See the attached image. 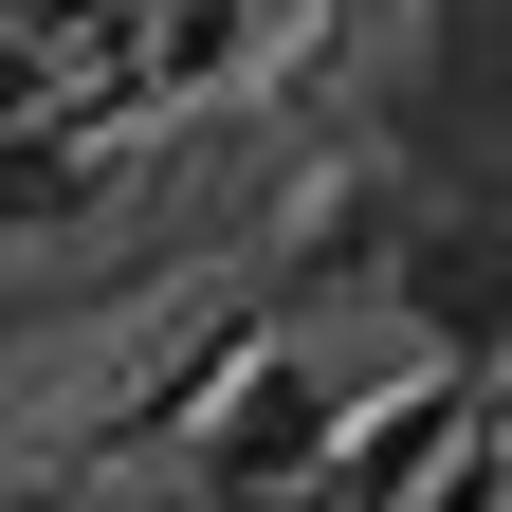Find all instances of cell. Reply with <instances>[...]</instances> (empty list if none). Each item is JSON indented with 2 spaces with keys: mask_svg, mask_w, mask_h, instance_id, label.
I'll use <instances>...</instances> for the list:
<instances>
[{
  "mask_svg": "<svg viewBox=\"0 0 512 512\" xmlns=\"http://www.w3.org/2000/svg\"><path fill=\"white\" fill-rule=\"evenodd\" d=\"M384 147H403L421 202H476L512 183V0H439L384 74Z\"/></svg>",
  "mask_w": 512,
  "mask_h": 512,
  "instance_id": "cell-1",
  "label": "cell"
},
{
  "mask_svg": "<svg viewBox=\"0 0 512 512\" xmlns=\"http://www.w3.org/2000/svg\"><path fill=\"white\" fill-rule=\"evenodd\" d=\"M183 439H202V494L220 512H311L330 494V384H311L293 348H238L202 403H183Z\"/></svg>",
  "mask_w": 512,
  "mask_h": 512,
  "instance_id": "cell-2",
  "label": "cell"
},
{
  "mask_svg": "<svg viewBox=\"0 0 512 512\" xmlns=\"http://www.w3.org/2000/svg\"><path fill=\"white\" fill-rule=\"evenodd\" d=\"M384 293H403V330L439 366L512 348V183H476V202H403V238H384Z\"/></svg>",
  "mask_w": 512,
  "mask_h": 512,
  "instance_id": "cell-3",
  "label": "cell"
},
{
  "mask_svg": "<svg viewBox=\"0 0 512 512\" xmlns=\"http://www.w3.org/2000/svg\"><path fill=\"white\" fill-rule=\"evenodd\" d=\"M37 202H74V147H0V220H37Z\"/></svg>",
  "mask_w": 512,
  "mask_h": 512,
  "instance_id": "cell-4",
  "label": "cell"
}]
</instances>
